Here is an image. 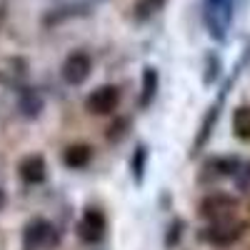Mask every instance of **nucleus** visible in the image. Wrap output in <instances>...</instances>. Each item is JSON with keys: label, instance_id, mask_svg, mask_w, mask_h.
Instances as JSON below:
<instances>
[{"label": "nucleus", "instance_id": "obj_1", "mask_svg": "<svg viewBox=\"0 0 250 250\" xmlns=\"http://www.w3.org/2000/svg\"><path fill=\"white\" fill-rule=\"evenodd\" d=\"M235 0H203V23L215 40L228 38V30L233 25Z\"/></svg>", "mask_w": 250, "mask_h": 250}, {"label": "nucleus", "instance_id": "obj_2", "mask_svg": "<svg viewBox=\"0 0 250 250\" xmlns=\"http://www.w3.org/2000/svg\"><path fill=\"white\" fill-rule=\"evenodd\" d=\"M240 208V200L230 193H208L200 203H198V213L203 220L215 223V220H228L235 218Z\"/></svg>", "mask_w": 250, "mask_h": 250}, {"label": "nucleus", "instance_id": "obj_3", "mask_svg": "<svg viewBox=\"0 0 250 250\" xmlns=\"http://www.w3.org/2000/svg\"><path fill=\"white\" fill-rule=\"evenodd\" d=\"M245 233V223H240L238 218H228V220H215V223H208L203 228L200 238L208 245H215V248H230L235 245Z\"/></svg>", "mask_w": 250, "mask_h": 250}, {"label": "nucleus", "instance_id": "obj_4", "mask_svg": "<svg viewBox=\"0 0 250 250\" xmlns=\"http://www.w3.org/2000/svg\"><path fill=\"white\" fill-rule=\"evenodd\" d=\"M23 245L28 250H53L60 245V230L43 218H35L23 230Z\"/></svg>", "mask_w": 250, "mask_h": 250}, {"label": "nucleus", "instance_id": "obj_5", "mask_svg": "<svg viewBox=\"0 0 250 250\" xmlns=\"http://www.w3.org/2000/svg\"><path fill=\"white\" fill-rule=\"evenodd\" d=\"M90 73H93V58L85 50L70 53L60 65V75L68 85H83V83L90 78Z\"/></svg>", "mask_w": 250, "mask_h": 250}, {"label": "nucleus", "instance_id": "obj_6", "mask_svg": "<svg viewBox=\"0 0 250 250\" xmlns=\"http://www.w3.org/2000/svg\"><path fill=\"white\" fill-rule=\"evenodd\" d=\"M118 105H120V90L115 85H100L85 100V110L93 115H110Z\"/></svg>", "mask_w": 250, "mask_h": 250}, {"label": "nucleus", "instance_id": "obj_7", "mask_svg": "<svg viewBox=\"0 0 250 250\" xmlns=\"http://www.w3.org/2000/svg\"><path fill=\"white\" fill-rule=\"evenodd\" d=\"M105 230H108L105 215H103L100 210H95V208L85 210V215H83L80 223H78V235L85 243H100L103 238H105Z\"/></svg>", "mask_w": 250, "mask_h": 250}, {"label": "nucleus", "instance_id": "obj_8", "mask_svg": "<svg viewBox=\"0 0 250 250\" xmlns=\"http://www.w3.org/2000/svg\"><path fill=\"white\" fill-rule=\"evenodd\" d=\"M228 88H230V83L225 85V90H228ZM225 90H223V93H220V98L215 100V105H213V108H208V113H205V118H203V123H200V128H198V138H195V143H193L190 155H198V153L205 148L208 138L213 135V128H215L218 118H220V108H223V100H225Z\"/></svg>", "mask_w": 250, "mask_h": 250}, {"label": "nucleus", "instance_id": "obj_9", "mask_svg": "<svg viewBox=\"0 0 250 250\" xmlns=\"http://www.w3.org/2000/svg\"><path fill=\"white\" fill-rule=\"evenodd\" d=\"M18 173H20V178H23V183H28V185H38V183H43V180H45V175H48V165H45V160L40 158V155H28V158L20 160Z\"/></svg>", "mask_w": 250, "mask_h": 250}, {"label": "nucleus", "instance_id": "obj_10", "mask_svg": "<svg viewBox=\"0 0 250 250\" xmlns=\"http://www.w3.org/2000/svg\"><path fill=\"white\" fill-rule=\"evenodd\" d=\"M43 108H45V100H43V95H40L35 88H23L20 90V98H18V110H20V115L23 118H38L40 113H43Z\"/></svg>", "mask_w": 250, "mask_h": 250}, {"label": "nucleus", "instance_id": "obj_11", "mask_svg": "<svg viewBox=\"0 0 250 250\" xmlns=\"http://www.w3.org/2000/svg\"><path fill=\"white\" fill-rule=\"evenodd\" d=\"M93 160V148L85 143H75V145H68L65 153H62V163L73 170H83L85 165Z\"/></svg>", "mask_w": 250, "mask_h": 250}, {"label": "nucleus", "instance_id": "obj_12", "mask_svg": "<svg viewBox=\"0 0 250 250\" xmlns=\"http://www.w3.org/2000/svg\"><path fill=\"white\" fill-rule=\"evenodd\" d=\"M158 85H160V75L153 65L143 68V78H140V108H148L158 95Z\"/></svg>", "mask_w": 250, "mask_h": 250}, {"label": "nucleus", "instance_id": "obj_13", "mask_svg": "<svg viewBox=\"0 0 250 250\" xmlns=\"http://www.w3.org/2000/svg\"><path fill=\"white\" fill-rule=\"evenodd\" d=\"M168 0H135L133 5V18L138 20V23H148L150 18H155Z\"/></svg>", "mask_w": 250, "mask_h": 250}, {"label": "nucleus", "instance_id": "obj_14", "mask_svg": "<svg viewBox=\"0 0 250 250\" xmlns=\"http://www.w3.org/2000/svg\"><path fill=\"white\" fill-rule=\"evenodd\" d=\"M240 165L243 163L238 158H213L205 168L210 170L213 175H220V178H235L238 170H240Z\"/></svg>", "mask_w": 250, "mask_h": 250}, {"label": "nucleus", "instance_id": "obj_15", "mask_svg": "<svg viewBox=\"0 0 250 250\" xmlns=\"http://www.w3.org/2000/svg\"><path fill=\"white\" fill-rule=\"evenodd\" d=\"M23 78H25V62L18 60V58L8 60V65L0 68V83H5V85L18 88L20 83H23Z\"/></svg>", "mask_w": 250, "mask_h": 250}, {"label": "nucleus", "instance_id": "obj_16", "mask_svg": "<svg viewBox=\"0 0 250 250\" xmlns=\"http://www.w3.org/2000/svg\"><path fill=\"white\" fill-rule=\"evenodd\" d=\"M88 13V8L85 5H62V8H55V10H50L45 18H43V25H58V23H62V20H68V18H78V15H85Z\"/></svg>", "mask_w": 250, "mask_h": 250}, {"label": "nucleus", "instance_id": "obj_17", "mask_svg": "<svg viewBox=\"0 0 250 250\" xmlns=\"http://www.w3.org/2000/svg\"><path fill=\"white\" fill-rule=\"evenodd\" d=\"M233 133L240 140H250V105H240L233 113Z\"/></svg>", "mask_w": 250, "mask_h": 250}, {"label": "nucleus", "instance_id": "obj_18", "mask_svg": "<svg viewBox=\"0 0 250 250\" xmlns=\"http://www.w3.org/2000/svg\"><path fill=\"white\" fill-rule=\"evenodd\" d=\"M145 158H148V150H145V145H138V148H135V153H133V160H130V170H133V178H135V183H143Z\"/></svg>", "mask_w": 250, "mask_h": 250}, {"label": "nucleus", "instance_id": "obj_19", "mask_svg": "<svg viewBox=\"0 0 250 250\" xmlns=\"http://www.w3.org/2000/svg\"><path fill=\"white\" fill-rule=\"evenodd\" d=\"M235 185L240 193H250V163H243L235 175Z\"/></svg>", "mask_w": 250, "mask_h": 250}, {"label": "nucleus", "instance_id": "obj_20", "mask_svg": "<svg viewBox=\"0 0 250 250\" xmlns=\"http://www.w3.org/2000/svg\"><path fill=\"white\" fill-rule=\"evenodd\" d=\"M3 205H5V193H3V188H0V210H3Z\"/></svg>", "mask_w": 250, "mask_h": 250}, {"label": "nucleus", "instance_id": "obj_21", "mask_svg": "<svg viewBox=\"0 0 250 250\" xmlns=\"http://www.w3.org/2000/svg\"><path fill=\"white\" fill-rule=\"evenodd\" d=\"M88 3H100V0H88Z\"/></svg>", "mask_w": 250, "mask_h": 250}]
</instances>
